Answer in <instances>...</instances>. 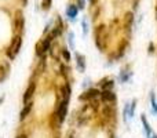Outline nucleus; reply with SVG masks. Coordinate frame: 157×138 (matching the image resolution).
Wrapping results in <instances>:
<instances>
[{"label":"nucleus","instance_id":"nucleus-1","mask_svg":"<svg viewBox=\"0 0 157 138\" xmlns=\"http://www.w3.org/2000/svg\"><path fill=\"white\" fill-rule=\"evenodd\" d=\"M52 40H54V37H52V35L50 33V35L47 36L40 44H37V47H36V49H37L36 50V54H37L39 57L43 58L44 55H46V53H48L50 49H51V41Z\"/></svg>","mask_w":157,"mask_h":138},{"label":"nucleus","instance_id":"nucleus-2","mask_svg":"<svg viewBox=\"0 0 157 138\" xmlns=\"http://www.w3.org/2000/svg\"><path fill=\"white\" fill-rule=\"evenodd\" d=\"M68 102L69 101L62 100L59 104H58L57 111L54 112L55 116H57V119H58V122H59L61 124H62V122L66 119V115H68Z\"/></svg>","mask_w":157,"mask_h":138},{"label":"nucleus","instance_id":"nucleus-3","mask_svg":"<svg viewBox=\"0 0 157 138\" xmlns=\"http://www.w3.org/2000/svg\"><path fill=\"white\" fill-rule=\"evenodd\" d=\"M21 44H22V39H21V36H17V37L13 40V44H11V46L8 47V50H7V55L11 58V60H13V58H15V55L19 53Z\"/></svg>","mask_w":157,"mask_h":138},{"label":"nucleus","instance_id":"nucleus-4","mask_svg":"<svg viewBox=\"0 0 157 138\" xmlns=\"http://www.w3.org/2000/svg\"><path fill=\"white\" fill-rule=\"evenodd\" d=\"M99 90H97V89H90V90H87V91H84L83 94L78 97V100L80 101H95V100H98L99 98Z\"/></svg>","mask_w":157,"mask_h":138},{"label":"nucleus","instance_id":"nucleus-5","mask_svg":"<svg viewBox=\"0 0 157 138\" xmlns=\"http://www.w3.org/2000/svg\"><path fill=\"white\" fill-rule=\"evenodd\" d=\"M95 43L99 49H102V40H105V25H99L95 28Z\"/></svg>","mask_w":157,"mask_h":138},{"label":"nucleus","instance_id":"nucleus-6","mask_svg":"<svg viewBox=\"0 0 157 138\" xmlns=\"http://www.w3.org/2000/svg\"><path fill=\"white\" fill-rule=\"evenodd\" d=\"M99 98L102 102H106V104H112L117 100L116 94H114L112 90H103V91L99 94Z\"/></svg>","mask_w":157,"mask_h":138},{"label":"nucleus","instance_id":"nucleus-7","mask_svg":"<svg viewBox=\"0 0 157 138\" xmlns=\"http://www.w3.org/2000/svg\"><path fill=\"white\" fill-rule=\"evenodd\" d=\"M35 91H36V83L35 81H30L29 86H28V89L25 90V94H24V101L25 102H28V101L35 95Z\"/></svg>","mask_w":157,"mask_h":138},{"label":"nucleus","instance_id":"nucleus-8","mask_svg":"<svg viewBox=\"0 0 157 138\" xmlns=\"http://www.w3.org/2000/svg\"><path fill=\"white\" fill-rule=\"evenodd\" d=\"M102 113H103V116H105L106 119L113 120L114 119V115H116V111H114V108L112 105H105L102 108Z\"/></svg>","mask_w":157,"mask_h":138},{"label":"nucleus","instance_id":"nucleus-9","mask_svg":"<svg viewBox=\"0 0 157 138\" xmlns=\"http://www.w3.org/2000/svg\"><path fill=\"white\" fill-rule=\"evenodd\" d=\"M24 25H25L24 15H22L21 11H18L15 15V28L19 30V32H22V30H24Z\"/></svg>","mask_w":157,"mask_h":138},{"label":"nucleus","instance_id":"nucleus-10","mask_svg":"<svg viewBox=\"0 0 157 138\" xmlns=\"http://www.w3.org/2000/svg\"><path fill=\"white\" fill-rule=\"evenodd\" d=\"M32 108H33V104L32 102H28L26 105L24 106V109L21 111V115H19V119L21 120H25L28 116H29V113H30V111H32Z\"/></svg>","mask_w":157,"mask_h":138},{"label":"nucleus","instance_id":"nucleus-11","mask_svg":"<svg viewBox=\"0 0 157 138\" xmlns=\"http://www.w3.org/2000/svg\"><path fill=\"white\" fill-rule=\"evenodd\" d=\"M66 15L69 17V19H72V21H75L77 17V7L75 4H71L68 8H66Z\"/></svg>","mask_w":157,"mask_h":138},{"label":"nucleus","instance_id":"nucleus-12","mask_svg":"<svg viewBox=\"0 0 157 138\" xmlns=\"http://www.w3.org/2000/svg\"><path fill=\"white\" fill-rule=\"evenodd\" d=\"M61 94H62V100L69 101V98H71L72 91H71V86H69L68 83H66L63 87H61Z\"/></svg>","mask_w":157,"mask_h":138},{"label":"nucleus","instance_id":"nucleus-13","mask_svg":"<svg viewBox=\"0 0 157 138\" xmlns=\"http://www.w3.org/2000/svg\"><path fill=\"white\" fill-rule=\"evenodd\" d=\"M141 122H142V124H144V128H145V133H146V136L149 137V136H152V128H150V124L147 123V120H146V116L145 115H142L141 116Z\"/></svg>","mask_w":157,"mask_h":138},{"label":"nucleus","instance_id":"nucleus-14","mask_svg":"<svg viewBox=\"0 0 157 138\" xmlns=\"http://www.w3.org/2000/svg\"><path fill=\"white\" fill-rule=\"evenodd\" d=\"M76 60H77V68L80 72H84L86 69V61H84V57H81L80 54H76Z\"/></svg>","mask_w":157,"mask_h":138},{"label":"nucleus","instance_id":"nucleus-15","mask_svg":"<svg viewBox=\"0 0 157 138\" xmlns=\"http://www.w3.org/2000/svg\"><path fill=\"white\" fill-rule=\"evenodd\" d=\"M99 86L102 87V91H103V90H112V89H113V86H114V81H112V80H102L99 83Z\"/></svg>","mask_w":157,"mask_h":138},{"label":"nucleus","instance_id":"nucleus-16","mask_svg":"<svg viewBox=\"0 0 157 138\" xmlns=\"http://www.w3.org/2000/svg\"><path fill=\"white\" fill-rule=\"evenodd\" d=\"M150 104H152V112L153 115H157V101L155 93H150Z\"/></svg>","mask_w":157,"mask_h":138},{"label":"nucleus","instance_id":"nucleus-17","mask_svg":"<svg viewBox=\"0 0 157 138\" xmlns=\"http://www.w3.org/2000/svg\"><path fill=\"white\" fill-rule=\"evenodd\" d=\"M51 126H52V128H54V130L59 128V126H61V123L58 122V119H57V116H55V113H52V116H51Z\"/></svg>","mask_w":157,"mask_h":138},{"label":"nucleus","instance_id":"nucleus-18","mask_svg":"<svg viewBox=\"0 0 157 138\" xmlns=\"http://www.w3.org/2000/svg\"><path fill=\"white\" fill-rule=\"evenodd\" d=\"M61 54H62V57H63V60L65 61H71V53H69V50L62 49L61 50Z\"/></svg>","mask_w":157,"mask_h":138},{"label":"nucleus","instance_id":"nucleus-19","mask_svg":"<svg viewBox=\"0 0 157 138\" xmlns=\"http://www.w3.org/2000/svg\"><path fill=\"white\" fill-rule=\"evenodd\" d=\"M130 76H131V73H127V72H123L121 75H120V80L121 81H127L128 79H130Z\"/></svg>","mask_w":157,"mask_h":138},{"label":"nucleus","instance_id":"nucleus-20","mask_svg":"<svg viewBox=\"0 0 157 138\" xmlns=\"http://www.w3.org/2000/svg\"><path fill=\"white\" fill-rule=\"evenodd\" d=\"M41 6H43L44 10H48V8L51 7V0H43V2H41Z\"/></svg>","mask_w":157,"mask_h":138},{"label":"nucleus","instance_id":"nucleus-21","mask_svg":"<svg viewBox=\"0 0 157 138\" xmlns=\"http://www.w3.org/2000/svg\"><path fill=\"white\" fill-rule=\"evenodd\" d=\"M73 39H75L73 32H72V33H69V44H71V46H72V50L75 49V40H73Z\"/></svg>","mask_w":157,"mask_h":138},{"label":"nucleus","instance_id":"nucleus-22","mask_svg":"<svg viewBox=\"0 0 157 138\" xmlns=\"http://www.w3.org/2000/svg\"><path fill=\"white\" fill-rule=\"evenodd\" d=\"M6 75H7V73L4 72V68H3V66H2V68H0V81H3V80H4Z\"/></svg>","mask_w":157,"mask_h":138},{"label":"nucleus","instance_id":"nucleus-23","mask_svg":"<svg viewBox=\"0 0 157 138\" xmlns=\"http://www.w3.org/2000/svg\"><path fill=\"white\" fill-rule=\"evenodd\" d=\"M81 25H83V28H84V35H87V32H88V28H87V21H86V19L81 22Z\"/></svg>","mask_w":157,"mask_h":138},{"label":"nucleus","instance_id":"nucleus-24","mask_svg":"<svg viewBox=\"0 0 157 138\" xmlns=\"http://www.w3.org/2000/svg\"><path fill=\"white\" fill-rule=\"evenodd\" d=\"M78 7L83 8L84 7V2H81V0H78Z\"/></svg>","mask_w":157,"mask_h":138},{"label":"nucleus","instance_id":"nucleus-25","mask_svg":"<svg viewBox=\"0 0 157 138\" xmlns=\"http://www.w3.org/2000/svg\"><path fill=\"white\" fill-rule=\"evenodd\" d=\"M17 138H28L26 134H19V136H17Z\"/></svg>","mask_w":157,"mask_h":138},{"label":"nucleus","instance_id":"nucleus-26","mask_svg":"<svg viewBox=\"0 0 157 138\" xmlns=\"http://www.w3.org/2000/svg\"><path fill=\"white\" fill-rule=\"evenodd\" d=\"M147 138H157V136H156V134H152V136H149Z\"/></svg>","mask_w":157,"mask_h":138},{"label":"nucleus","instance_id":"nucleus-27","mask_svg":"<svg viewBox=\"0 0 157 138\" xmlns=\"http://www.w3.org/2000/svg\"><path fill=\"white\" fill-rule=\"evenodd\" d=\"M66 138H75V136H73V134H69V136L66 137Z\"/></svg>","mask_w":157,"mask_h":138},{"label":"nucleus","instance_id":"nucleus-28","mask_svg":"<svg viewBox=\"0 0 157 138\" xmlns=\"http://www.w3.org/2000/svg\"><path fill=\"white\" fill-rule=\"evenodd\" d=\"M55 138H59V137H55Z\"/></svg>","mask_w":157,"mask_h":138}]
</instances>
